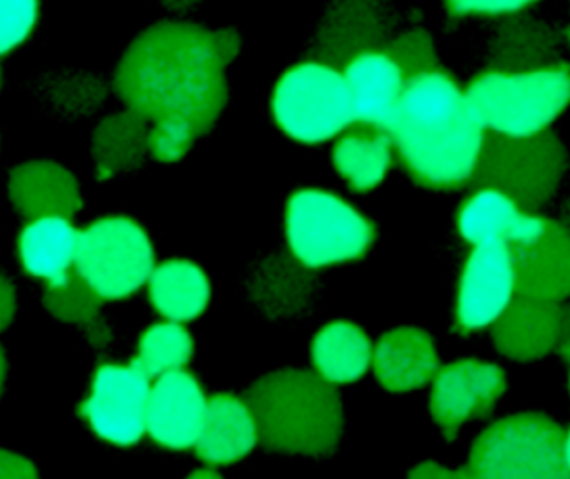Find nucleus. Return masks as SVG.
<instances>
[{
    "label": "nucleus",
    "mask_w": 570,
    "mask_h": 479,
    "mask_svg": "<svg viewBox=\"0 0 570 479\" xmlns=\"http://www.w3.org/2000/svg\"><path fill=\"white\" fill-rule=\"evenodd\" d=\"M371 357V341L361 328L347 321L327 325L312 345L315 368L331 383L358 380L367 371Z\"/></svg>",
    "instance_id": "obj_20"
},
{
    "label": "nucleus",
    "mask_w": 570,
    "mask_h": 479,
    "mask_svg": "<svg viewBox=\"0 0 570 479\" xmlns=\"http://www.w3.org/2000/svg\"><path fill=\"white\" fill-rule=\"evenodd\" d=\"M239 50L234 30L193 23L150 27L124 56L116 90L130 112L153 120L147 139L160 162H177L209 132L227 102L224 69Z\"/></svg>",
    "instance_id": "obj_1"
},
{
    "label": "nucleus",
    "mask_w": 570,
    "mask_h": 479,
    "mask_svg": "<svg viewBox=\"0 0 570 479\" xmlns=\"http://www.w3.org/2000/svg\"><path fill=\"white\" fill-rule=\"evenodd\" d=\"M273 110L281 129L304 143L325 142L354 122L344 76L324 63L287 70L274 92Z\"/></svg>",
    "instance_id": "obj_7"
},
{
    "label": "nucleus",
    "mask_w": 570,
    "mask_h": 479,
    "mask_svg": "<svg viewBox=\"0 0 570 479\" xmlns=\"http://www.w3.org/2000/svg\"><path fill=\"white\" fill-rule=\"evenodd\" d=\"M449 16H504L519 12L539 0H444Z\"/></svg>",
    "instance_id": "obj_23"
},
{
    "label": "nucleus",
    "mask_w": 570,
    "mask_h": 479,
    "mask_svg": "<svg viewBox=\"0 0 570 479\" xmlns=\"http://www.w3.org/2000/svg\"><path fill=\"white\" fill-rule=\"evenodd\" d=\"M3 380H6V357L0 348V390H2Z\"/></svg>",
    "instance_id": "obj_24"
},
{
    "label": "nucleus",
    "mask_w": 570,
    "mask_h": 479,
    "mask_svg": "<svg viewBox=\"0 0 570 479\" xmlns=\"http://www.w3.org/2000/svg\"><path fill=\"white\" fill-rule=\"evenodd\" d=\"M206 410V397L196 378L180 368L167 371L150 388L147 431L163 447L187 450L199 438Z\"/></svg>",
    "instance_id": "obj_12"
},
{
    "label": "nucleus",
    "mask_w": 570,
    "mask_h": 479,
    "mask_svg": "<svg viewBox=\"0 0 570 479\" xmlns=\"http://www.w3.org/2000/svg\"><path fill=\"white\" fill-rule=\"evenodd\" d=\"M431 411L449 441L471 418H488L505 388L504 371L491 363L461 360L435 373Z\"/></svg>",
    "instance_id": "obj_11"
},
{
    "label": "nucleus",
    "mask_w": 570,
    "mask_h": 479,
    "mask_svg": "<svg viewBox=\"0 0 570 479\" xmlns=\"http://www.w3.org/2000/svg\"><path fill=\"white\" fill-rule=\"evenodd\" d=\"M288 245L311 268L357 260L375 239L374 223L321 190H298L287 206Z\"/></svg>",
    "instance_id": "obj_6"
},
{
    "label": "nucleus",
    "mask_w": 570,
    "mask_h": 479,
    "mask_svg": "<svg viewBox=\"0 0 570 479\" xmlns=\"http://www.w3.org/2000/svg\"><path fill=\"white\" fill-rule=\"evenodd\" d=\"M76 268L100 298L120 300L149 280L154 251L146 232L136 222L112 217L80 230Z\"/></svg>",
    "instance_id": "obj_8"
},
{
    "label": "nucleus",
    "mask_w": 570,
    "mask_h": 479,
    "mask_svg": "<svg viewBox=\"0 0 570 479\" xmlns=\"http://www.w3.org/2000/svg\"><path fill=\"white\" fill-rule=\"evenodd\" d=\"M257 427L249 407L230 395L207 401L206 420L196 441V453L213 467L236 463L256 447Z\"/></svg>",
    "instance_id": "obj_15"
},
{
    "label": "nucleus",
    "mask_w": 570,
    "mask_h": 479,
    "mask_svg": "<svg viewBox=\"0 0 570 479\" xmlns=\"http://www.w3.org/2000/svg\"><path fill=\"white\" fill-rule=\"evenodd\" d=\"M570 33V32H569Z\"/></svg>",
    "instance_id": "obj_26"
},
{
    "label": "nucleus",
    "mask_w": 570,
    "mask_h": 479,
    "mask_svg": "<svg viewBox=\"0 0 570 479\" xmlns=\"http://www.w3.org/2000/svg\"><path fill=\"white\" fill-rule=\"evenodd\" d=\"M374 370L387 390L409 391L424 387L439 371L431 337L415 328L389 331L375 348Z\"/></svg>",
    "instance_id": "obj_16"
},
{
    "label": "nucleus",
    "mask_w": 570,
    "mask_h": 479,
    "mask_svg": "<svg viewBox=\"0 0 570 479\" xmlns=\"http://www.w3.org/2000/svg\"><path fill=\"white\" fill-rule=\"evenodd\" d=\"M566 460H568V467L570 470V430L569 433L566 435Z\"/></svg>",
    "instance_id": "obj_25"
},
{
    "label": "nucleus",
    "mask_w": 570,
    "mask_h": 479,
    "mask_svg": "<svg viewBox=\"0 0 570 479\" xmlns=\"http://www.w3.org/2000/svg\"><path fill=\"white\" fill-rule=\"evenodd\" d=\"M193 355V340L189 333L174 323L154 325L140 338L139 357L130 363L136 365L149 378L160 377L170 370H179Z\"/></svg>",
    "instance_id": "obj_21"
},
{
    "label": "nucleus",
    "mask_w": 570,
    "mask_h": 479,
    "mask_svg": "<svg viewBox=\"0 0 570 479\" xmlns=\"http://www.w3.org/2000/svg\"><path fill=\"white\" fill-rule=\"evenodd\" d=\"M77 240L79 232L62 217L33 220L19 237L23 268L52 288L67 287L70 267L76 265Z\"/></svg>",
    "instance_id": "obj_17"
},
{
    "label": "nucleus",
    "mask_w": 570,
    "mask_h": 479,
    "mask_svg": "<svg viewBox=\"0 0 570 479\" xmlns=\"http://www.w3.org/2000/svg\"><path fill=\"white\" fill-rule=\"evenodd\" d=\"M257 437L267 450L328 455L341 437L337 391L308 371L285 370L257 381L246 395Z\"/></svg>",
    "instance_id": "obj_3"
},
{
    "label": "nucleus",
    "mask_w": 570,
    "mask_h": 479,
    "mask_svg": "<svg viewBox=\"0 0 570 479\" xmlns=\"http://www.w3.org/2000/svg\"><path fill=\"white\" fill-rule=\"evenodd\" d=\"M458 229L471 245L501 240L515 247H534L546 232L544 220L522 212L514 200L494 189L469 197L458 213Z\"/></svg>",
    "instance_id": "obj_13"
},
{
    "label": "nucleus",
    "mask_w": 570,
    "mask_h": 479,
    "mask_svg": "<svg viewBox=\"0 0 570 479\" xmlns=\"http://www.w3.org/2000/svg\"><path fill=\"white\" fill-rule=\"evenodd\" d=\"M387 130L399 162L425 189H462L484 147L485 127L454 77L438 66L407 73Z\"/></svg>",
    "instance_id": "obj_2"
},
{
    "label": "nucleus",
    "mask_w": 570,
    "mask_h": 479,
    "mask_svg": "<svg viewBox=\"0 0 570 479\" xmlns=\"http://www.w3.org/2000/svg\"><path fill=\"white\" fill-rule=\"evenodd\" d=\"M150 301L163 317L189 321L209 303V281L197 265L173 260L160 265L149 278Z\"/></svg>",
    "instance_id": "obj_19"
},
{
    "label": "nucleus",
    "mask_w": 570,
    "mask_h": 479,
    "mask_svg": "<svg viewBox=\"0 0 570 479\" xmlns=\"http://www.w3.org/2000/svg\"><path fill=\"white\" fill-rule=\"evenodd\" d=\"M39 17V0H0V56L26 42Z\"/></svg>",
    "instance_id": "obj_22"
},
{
    "label": "nucleus",
    "mask_w": 570,
    "mask_h": 479,
    "mask_svg": "<svg viewBox=\"0 0 570 479\" xmlns=\"http://www.w3.org/2000/svg\"><path fill=\"white\" fill-rule=\"evenodd\" d=\"M514 258L501 240L474 245L459 283L455 330L462 335L489 327L508 308L514 291Z\"/></svg>",
    "instance_id": "obj_10"
},
{
    "label": "nucleus",
    "mask_w": 570,
    "mask_h": 479,
    "mask_svg": "<svg viewBox=\"0 0 570 479\" xmlns=\"http://www.w3.org/2000/svg\"><path fill=\"white\" fill-rule=\"evenodd\" d=\"M391 133L372 123L352 122L334 147V163L355 192H368L384 180L392 163Z\"/></svg>",
    "instance_id": "obj_18"
},
{
    "label": "nucleus",
    "mask_w": 570,
    "mask_h": 479,
    "mask_svg": "<svg viewBox=\"0 0 570 479\" xmlns=\"http://www.w3.org/2000/svg\"><path fill=\"white\" fill-rule=\"evenodd\" d=\"M405 69L387 52H362L345 67L354 122L387 130L405 83Z\"/></svg>",
    "instance_id": "obj_14"
},
{
    "label": "nucleus",
    "mask_w": 570,
    "mask_h": 479,
    "mask_svg": "<svg viewBox=\"0 0 570 479\" xmlns=\"http://www.w3.org/2000/svg\"><path fill=\"white\" fill-rule=\"evenodd\" d=\"M485 129L529 139L548 129L570 103V66L554 63L525 72L485 70L465 90Z\"/></svg>",
    "instance_id": "obj_4"
},
{
    "label": "nucleus",
    "mask_w": 570,
    "mask_h": 479,
    "mask_svg": "<svg viewBox=\"0 0 570 479\" xmlns=\"http://www.w3.org/2000/svg\"><path fill=\"white\" fill-rule=\"evenodd\" d=\"M149 380L136 365H102L94 377L92 395L80 405V417L102 440L119 447L136 445L147 430Z\"/></svg>",
    "instance_id": "obj_9"
},
{
    "label": "nucleus",
    "mask_w": 570,
    "mask_h": 479,
    "mask_svg": "<svg viewBox=\"0 0 570 479\" xmlns=\"http://www.w3.org/2000/svg\"><path fill=\"white\" fill-rule=\"evenodd\" d=\"M468 475L489 479H569L564 430L541 413L504 418L475 440Z\"/></svg>",
    "instance_id": "obj_5"
}]
</instances>
